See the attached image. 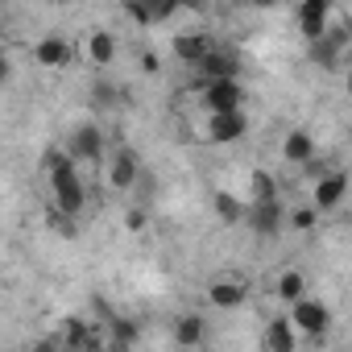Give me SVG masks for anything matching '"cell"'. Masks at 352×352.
I'll return each instance as SVG.
<instances>
[{
	"label": "cell",
	"mask_w": 352,
	"mask_h": 352,
	"mask_svg": "<svg viewBox=\"0 0 352 352\" xmlns=\"http://www.w3.org/2000/svg\"><path fill=\"white\" fill-rule=\"evenodd\" d=\"M46 170H50V199H54V208L75 220L83 212V204H87V191H83V179H79V162L71 153L54 149L50 162H46Z\"/></svg>",
	"instance_id": "cell-1"
},
{
	"label": "cell",
	"mask_w": 352,
	"mask_h": 352,
	"mask_svg": "<svg viewBox=\"0 0 352 352\" xmlns=\"http://www.w3.org/2000/svg\"><path fill=\"white\" fill-rule=\"evenodd\" d=\"M195 96L204 104V112H232L245 108V87L241 79H195Z\"/></svg>",
	"instance_id": "cell-2"
},
{
	"label": "cell",
	"mask_w": 352,
	"mask_h": 352,
	"mask_svg": "<svg viewBox=\"0 0 352 352\" xmlns=\"http://www.w3.org/2000/svg\"><path fill=\"white\" fill-rule=\"evenodd\" d=\"M249 133V112L232 108V112H208L204 116V141L212 145H232Z\"/></svg>",
	"instance_id": "cell-3"
},
{
	"label": "cell",
	"mask_w": 352,
	"mask_h": 352,
	"mask_svg": "<svg viewBox=\"0 0 352 352\" xmlns=\"http://www.w3.org/2000/svg\"><path fill=\"white\" fill-rule=\"evenodd\" d=\"M67 153H71L75 162H100V157L108 153V137H104L100 120H83V124H75V133L67 137Z\"/></svg>",
	"instance_id": "cell-4"
},
{
	"label": "cell",
	"mask_w": 352,
	"mask_h": 352,
	"mask_svg": "<svg viewBox=\"0 0 352 352\" xmlns=\"http://www.w3.org/2000/svg\"><path fill=\"white\" fill-rule=\"evenodd\" d=\"M290 323H294L302 336H323V331L331 327V307H327L323 298L302 294V298L290 302Z\"/></svg>",
	"instance_id": "cell-5"
},
{
	"label": "cell",
	"mask_w": 352,
	"mask_h": 352,
	"mask_svg": "<svg viewBox=\"0 0 352 352\" xmlns=\"http://www.w3.org/2000/svg\"><path fill=\"white\" fill-rule=\"evenodd\" d=\"M331 0H298L294 5V25L307 42H319L327 30H331Z\"/></svg>",
	"instance_id": "cell-6"
},
{
	"label": "cell",
	"mask_w": 352,
	"mask_h": 352,
	"mask_svg": "<svg viewBox=\"0 0 352 352\" xmlns=\"http://www.w3.org/2000/svg\"><path fill=\"white\" fill-rule=\"evenodd\" d=\"M348 191H352V170H327V174H319V179H315L311 199H315L319 212H336Z\"/></svg>",
	"instance_id": "cell-7"
},
{
	"label": "cell",
	"mask_w": 352,
	"mask_h": 352,
	"mask_svg": "<svg viewBox=\"0 0 352 352\" xmlns=\"http://www.w3.org/2000/svg\"><path fill=\"white\" fill-rule=\"evenodd\" d=\"M71 58H75V46L58 34H46V38L34 42V63L46 67V71H63V67H71Z\"/></svg>",
	"instance_id": "cell-8"
},
{
	"label": "cell",
	"mask_w": 352,
	"mask_h": 352,
	"mask_svg": "<svg viewBox=\"0 0 352 352\" xmlns=\"http://www.w3.org/2000/svg\"><path fill=\"white\" fill-rule=\"evenodd\" d=\"M216 50V42L208 38V34H199V30H191V34H179L170 42V54L179 58V63H187V67H199L208 54Z\"/></svg>",
	"instance_id": "cell-9"
},
{
	"label": "cell",
	"mask_w": 352,
	"mask_h": 352,
	"mask_svg": "<svg viewBox=\"0 0 352 352\" xmlns=\"http://www.w3.org/2000/svg\"><path fill=\"white\" fill-rule=\"evenodd\" d=\"M245 298H249V286L241 278H216L208 286V302L216 311H236V307H245Z\"/></svg>",
	"instance_id": "cell-10"
},
{
	"label": "cell",
	"mask_w": 352,
	"mask_h": 352,
	"mask_svg": "<svg viewBox=\"0 0 352 352\" xmlns=\"http://www.w3.org/2000/svg\"><path fill=\"white\" fill-rule=\"evenodd\" d=\"M137 157H133V149H116V153H108V187L112 191H129L133 183H137Z\"/></svg>",
	"instance_id": "cell-11"
},
{
	"label": "cell",
	"mask_w": 352,
	"mask_h": 352,
	"mask_svg": "<svg viewBox=\"0 0 352 352\" xmlns=\"http://www.w3.org/2000/svg\"><path fill=\"white\" fill-rule=\"evenodd\" d=\"M282 220H286V212H282L278 199H257L253 212H249V224H253V232H261V236H274V232L282 228Z\"/></svg>",
	"instance_id": "cell-12"
},
{
	"label": "cell",
	"mask_w": 352,
	"mask_h": 352,
	"mask_svg": "<svg viewBox=\"0 0 352 352\" xmlns=\"http://www.w3.org/2000/svg\"><path fill=\"white\" fill-rule=\"evenodd\" d=\"M195 71H199L204 79H241V58L228 54V50H212Z\"/></svg>",
	"instance_id": "cell-13"
},
{
	"label": "cell",
	"mask_w": 352,
	"mask_h": 352,
	"mask_svg": "<svg viewBox=\"0 0 352 352\" xmlns=\"http://www.w3.org/2000/svg\"><path fill=\"white\" fill-rule=\"evenodd\" d=\"M282 157H286L290 166H307V162L315 157V137H311L307 129H290L286 141H282Z\"/></svg>",
	"instance_id": "cell-14"
},
{
	"label": "cell",
	"mask_w": 352,
	"mask_h": 352,
	"mask_svg": "<svg viewBox=\"0 0 352 352\" xmlns=\"http://www.w3.org/2000/svg\"><path fill=\"white\" fill-rule=\"evenodd\" d=\"M298 336H302V331H298V327L290 323V315H286V319H274V323L265 327L261 344L274 348V352H290V348H298Z\"/></svg>",
	"instance_id": "cell-15"
},
{
	"label": "cell",
	"mask_w": 352,
	"mask_h": 352,
	"mask_svg": "<svg viewBox=\"0 0 352 352\" xmlns=\"http://www.w3.org/2000/svg\"><path fill=\"white\" fill-rule=\"evenodd\" d=\"M204 340H208V319L204 315H179V319H174V344L195 348Z\"/></svg>",
	"instance_id": "cell-16"
},
{
	"label": "cell",
	"mask_w": 352,
	"mask_h": 352,
	"mask_svg": "<svg viewBox=\"0 0 352 352\" xmlns=\"http://www.w3.org/2000/svg\"><path fill=\"white\" fill-rule=\"evenodd\" d=\"M87 58H91L96 67H108V63L116 58V34H112V30H91V34H87Z\"/></svg>",
	"instance_id": "cell-17"
},
{
	"label": "cell",
	"mask_w": 352,
	"mask_h": 352,
	"mask_svg": "<svg viewBox=\"0 0 352 352\" xmlns=\"http://www.w3.org/2000/svg\"><path fill=\"white\" fill-rule=\"evenodd\" d=\"M212 204H216V216H220L224 224H241V220L249 216V208H245L236 195H228V191H216V199H212Z\"/></svg>",
	"instance_id": "cell-18"
},
{
	"label": "cell",
	"mask_w": 352,
	"mask_h": 352,
	"mask_svg": "<svg viewBox=\"0 0 352 352\" xmlns=\"http://www.w3.org/2000/svg\"><path fill=\"white\" fill-rule=\"evenodd\" d=\"M307 294V278H302V270H286L282 278H278V298L290 307L294 298H302Z\"/></svg>",
	"instance_id": "cell-19"
},
{
	"label": "cell",
	"mask_w": 352,
	"mask_h": 352,
	"mask_svg": "<svg viewBox=\"0 0 352 352\" xmlns=\"http://www.w3.org/2000/svg\"><path fill=\"white\" fill-rule=\"evenodd\" d=\"M319 216H323V212H319V208H315V199H311L307 208H294V212H286V224H290V228H298V232H311V228L319 224Z\"/></svg>",
	"instance_id": "cell-20"
},
{
	"label": "cell",
	"mask_w": 352,
	"mask_h": 352,
	"mask_svg": "<svg viewBox=\"0 0 352 352\" xmlns=\"http://www.w3.org/2000/svg\"><path fill=\"white\" fill-rule=\"evenodd\" d=\"M253 199H278V183H274V174L253 170Z\"/></svg>",
	"instance_id": "cell-21"
},
{
	"label": "cell",
	"mask_w": 352,
	"mask_h": 352,
	"mask_svg": "<svg viewBox=\"0 0 352 352\" xmlns=\"http://www.w3.org/2000/svg\"><path fill=\"white\" fill-rule=\"evenodd\" d=\"M124 13H129L137 25H157V17H153V9H149V0H129Z\"/></svg>",
	"instance_id": "cell-22"
},
{
	"label": "cell",
	"mask_w": 352,
	"mask_h": 352,
	"mask_svg": "<svg viewBox=\"0 0 352 352\" xmlns=\"http://www.w3.org/2000/svg\"><path fill=\"white\" fill-rule=\"evenodd\" d=\"M183 5H187V0H149V9H153V17H157V21L174 17V13H179Z\"/></svg>",
	"instance_id": "cell-23"
},
{
	"label": "cell",
	"mask_w": 352,
	"mask_h": 352,
	"mask_svg": "<svg viewBox=\"0 0 352 352\" xmlns=\"http://www.w3.org/2000/svg\"><path fill=\"white\" fill-rule=\"evenodd\" d=\"M145 224H149V216H145L141 208H129V216H124V228H129V232H145Z\"/></svg>",
	"instance_id": "cell-24"
},
{
	"label": "cell",
	"mask_w": 352,
	"mask_h": 352,
	"mask_svg": "<svg viewBox=\"0 0 352 352\" xmlns=\"http://www.w3.org/2000/svg\"><path fill=\"white\" fill-rule=\"evenodd\" d=\"M91 100H96V108H112V104H116V91L104 83V87H96V96H91Z\"/></svg>",
	"instance_id": "cell-25"
},
{
	"label": "cell",
	"mask_w": 352,
	"mask_h": 352,
	"mask_svg": "<svg viewBox=\"0 0 352 352\" xmlns=\"http://www.w3.org/2000/svg\"><path fill=\"white\" fill-rule=\"evenodd\" d=\"M249 5H253V9H274L278 0H249Z\"/></svg>",
	"instance_id": "cell-26"
},
{
	"label": "cell",
	"mask_w": 352,
	"mask_h": 352,
	"mask_svg": "<svg viewBox=\"0 0 352 352\" xmlns=\"http://www.w3.org/2000/svg\"><path fill=\"white\" fill-rule=\"evenodd\" d=\"M344 91H348V100H352V71L344 75Z\"/></svg>",
	"instance_id": "cell-27"
},
{
	"label": "cell",
	"mask_w": 352,
	"mask_h": 352,
	"mask_svg": "<svg viewBox=\"0 0 352 352\" xmlns=\"http://www.w3.org/2000/svg\"><path fill=\"white\" fill-rule=\"evenodd\" d=\"M331 5H336V0H331Z\"/></svg>",
	"instance_id": "cell-28"
}]
</instances>
